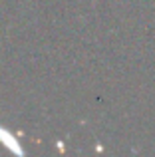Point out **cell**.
<instances>
[{"mask_svg":"<svg viewBox=\"0 0 155 157\" xmlns=\"http://www.w3.org/2000/svg\"><path fill=\"white\" fill-rule=\"evenodd\" d=\"M0 143H2V145H6L10 151H14V153L22 155V147H20L18 139H16L14 135L10 133V131H6V129H4L2 125H0Z\"/></svg>","mask_w":155,"mask_h":157,"instance_id":"obj_1","label":"cell"}]
</instances>
